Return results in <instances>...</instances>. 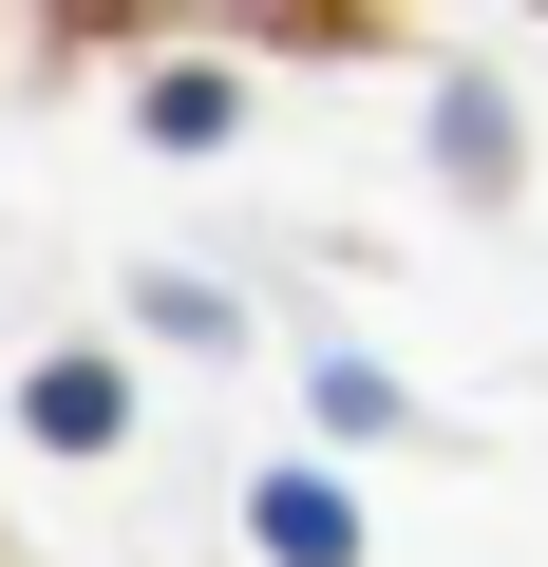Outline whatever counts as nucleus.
Segmentation results:
<instances>
[{
  "mask_svg": "<svg viewBox=\"0 0 548 567\" xmlns=\"http://www.w3.org/2000/svg\"><path fill=\"white\" fill-rule=\"evenodd\" d=\"M246 529H265V567H360V492L341 473H265Z\"/></svg>",
  "mask_w": 548,
  "mask_h": 567,
  "instance_id": "nucleus-1",
  "label": "nucleus"
},
{
  "mask_svg": "<svg viewBox=\"0 0 548 567\" xmlns=\"http://www.w3.org/2000/svg\"><path fill=\"white\" fill-rule=\"evenodd\" d=\"M20 416H39V454H114V435H133V379H114V360H39Z\"/></svg>",
  "mask_w": 548,
  "mask_h": 567,
  "instance_id": "nucleus-2",
  "label": "nucleus"
}]
</instances>
